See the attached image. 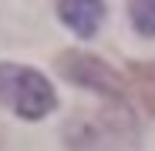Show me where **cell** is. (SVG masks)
I'll return each instance as SVG.
<instances>
[{
  "mask_svg": "<svg viewBox=\"0 0 155 151\" xmlns=\"http://www.w3.org/2000/svg\"><path fill=\"white\" fill-rule=\"evenodd\" d=\"M128 81H132L138 101L145 104V111L155 114V61H148V64H132V67H128Z\"/></svg>",
  "mask_w": 155,
  "mask_h": 151,
  "instance_id": "cell-4",
  "label": "cell"
},
{
  "mask_svg": "<svg viewBox=\"0 0 155 151\" xmlns=\"http://www.w3.org/2000/svg\"><path fill=\"white\" fill-rule=\"evenodd\" d=\"M58 71L71 84L84 87V91L105 97V101H125V94H128L121 74L111 64H105L101 57L84 54V50H64V54L58 57Z\"/></svg>",
  "mask_w": 155,
  "mask_h": 151,
  "instance_id": "cell-2",
  "label": "cell"
},
{
  "mask_svg": "<svg viewBox=\"0 0 155 151\" xmlns=\"http://www.w3.org/2000/svg\"><path fill=\"white\" fill-rule=\"evenodd\" d=\"M0 108L24 121H41L58 108V91L44 74L24 64H0Z\"/></svg>",
  "mask_w": 155,
  "mask_h": 151,
  "instance_id": "cell-1",
  "label": "cell"
},
{
  "mask_svg": "<svg viewBox=\"0 0 155 151\" xmlns=\"http://www.w3.org/2000/svg\"><path fill=\"white\" fill-rule=\"evenodd\" d=\"M128 17L142 37H155V0H128Z\"/></svg>",
  "mask_w": 155,
  "mask_h": 151,
  "instance_id": "cell-5",
  "label": "cell"
},
{
  "mask_svg": "<svg viewBox=\"0 0 155 151\" xmlns=\"http://www.w3.org/2000/svg\"><path fill=\"white\" fill-rule=\"evenodd\" d=\"M58 17L78 37H94L105 20V0H58Z\"/></svg>",
  "mask_w": 155,
  "mask_h": 151,
  "instance_id": "cell-3",
  "label": "cell"
}]
</instances>
